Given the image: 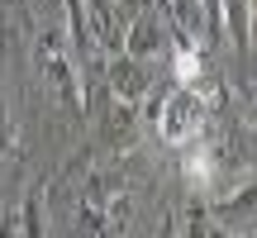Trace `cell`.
<instances>
[{
  "mask_svg": "<svg viewBox=\"0 0 257 238\" xmlns=\"http://www.w3.org/2000/svg\"><path fill=\"white\" fill-rule=\"evenodd\" d=\"M195 124H200V100H195L191 91H176L172 100H167V110H162V138L181 143V138L195 134Z\"/></svg>",
  "mask_w": 257,
  "mask_h": 238,
  "instance_id": "obj_1",
  "label": "cell"
},
{
  "mask_svg": "<svg viewBox=\"0 0 257 238\" xmlns=\"http://www.w3.org/2000/svg\"><path fill=\"white\" fill-rule=\"evenodd\" d=\"M195 72H200L195 53H181V57H176V76H181V81H195Z\"/></svg>",
  "mask_w": 257,
  "mask_h": 238,
  "instance_id": "obj_2",
  "label": "cell"
}]
</instances>
